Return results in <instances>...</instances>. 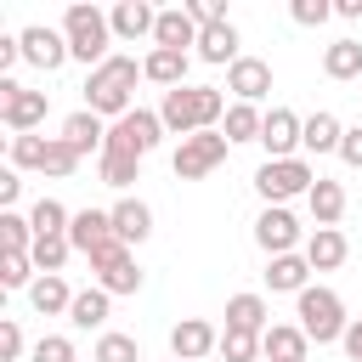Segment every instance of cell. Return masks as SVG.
<instances>
[{
	"label": "cell",
	"mask_w": 362,
	"mask_h": 362,
	"mask_svg": "<svg viewBox=\"0 0 362 362\" xmlns=\"http://www.w3.org/2000/svg\"><path fill=\"white\" fill-rule=\"evenodd\" d=\"M305 351H311V339H305L300 322H272L260 334V356L266 362H305Z\"/></svg>",
	"instance_id": "obj_19"
},
{
	"label": "cell",
	"mask_w": 362,
	"mask_h": 362,
	"mask_svg": "<svg viewBox=\"0 0 362 362\" xmlns=\"http://www.w3.org/2000/svg\"><path fill=\"white\" fill-rule=\"evenodd\" d=\"M322 74H328L334 85L362 79V40H334V45L322 51Z\"/></svg>",
	"instance_id": "obj_28"
},
{
	"label": "cell",
	"mask_w": 362,
	"mask_h": 362,
	"mask_svg": "<svg viewBox=\"0 0 362 362\" xmlns=\"http://www.w3.org/2000/svg\"><path fill=\"white\" fill-rule=\"evenodd\" d=\"M17 57H23V45H17V40H6V34H0V74H6V68H11V62H17Z\"/></svg>",
	"instance_id": "obj_48"
},
{
	"label": "cell",
	"mask_w": 362,
	"mask_h": 362,
	"mask_svg": "<svg viewBox=\"0 0 362 362\" xmlns=\"http://www.w3.org/2000/svg\"><path fill=\"white\" fill-rule=\"evenodd\" d=\"M294 317H300V328H305L311 345H334V339H345V328H351L345 300H339L334 288H322V283H311V288L294 294Z\"/></svg>",
	"instance_id": "obj_4"
},
{
	"label": "cell",
	"mask_w": 362,
	"mask_h": 362,
	"mask_svg": "<svg viewBox=\"0 0 362 362\" xmlns=\"http://www.w3.org/2000/svg\"><path fill=\"white\" fill-rule=\"evenodd\" d=\"M339 158H345L351 170H362V124H351V130H345V141H339Z\"/></svg>",
	"instance_id": "obj_45"
},
{
	"label": "cell",
	"mask_w": 362,
	"mask_h": 362,
	"mask_svg": "<svg viewBox=\"0 0 362 362\" xmlns=\"http://www.w3.org/2000/svg\"><path fill=\"white\" fill-rule=\"evenodd\" d=\"M334 17H351V23H356V17H362V0H339V6H334Z\"/></svg>",
	"instance_id": "obj_49"
},
{
	"label": "cell",
	"mask_w": 362,
	"mask_h": 362,
	"mask_svg": "<svg viewBox=\"0 0 362 362\" xmlns=\"http://www.w3.org/2000/svg\"><path fill=\"white\" fill-rule=\"evenodd\" d=\"M68 209L57 204V198H34V209H28V226H34V238H68Z\"/></svg>",
	"instance_id": "obj_32"
},
{
	"label": "cell",
	"mask_w": 362,
	"mask_h": 362,
	"mask_svg": "<svg viewBox=\"0 0 362 362\" xmlns=\"http://www.w3.org/2000/svg\"><path fill=\"white\" fill-rule=\"evenodd\" d=\"M40 153H45V136H11V147H6L11 170H40Z\"/></svg>",
	"instance_id": "obj_39"
},
{
	"label": "cell",
	"mask_w": 362,
	"mask_h": 362,
	"mask_svg": "<svg viewBox=\"0 0 362 362\" xmlns=\"http://www.w3.org/2000/svg\"><path fill=\"white\" fill-rule=\"evenodd\" d=\"M28 362H79V356H74V339H68V334H45V339L28 351Z\"/></svg>",
	"instance_id": "obj_41"
},
{
	"label": "cell",
	"mask_w": 362,
	"mask_h": 362,
	"mask_svg": "<svg viewBox=\"0 0 362 362\" xmlns=\"http://www.w3.org/2000/svg\"><path fill=\"white\" fill-rule=\"evenodd\" d=\"M17 198H23V175H17V170H11V164H6V170H0V204H6V209H11V204H17Z\"/></svg>",
	"instance_id": "obj_46"
},
{
	"label": "cell",
	"mask_w": 362,
	"mask_h": 362,
	"mask_svg": "<svg viewBox=\"0 0 362 362\" xmlns=\"http://www.w3.org/2000/svg\"><path fill=\"white\" fill-rule=\"evenodd\" d=\"M300 255H305V266H311V272H339V266H345V255H351V243H345V232H339V226H317V232L305 238V249H300Z\"/></svg>",
	"instance_id": "obj_18"
},
{
	"label": "cell",
	"mask_w": 362,
	"mask_h": 362,
	"mask_svg": "<svg viewBox=\"0 0 362 362\" xmlns=\"http://www.w3.org/2000/svg\"><path fill=\"white\" fill-rule=\"evenodd\" d=\"M288 17H294L300 28H322V23L334 17V6H328V0H294V6H288Z\"/></svg>",
	"instance_id": "obj_42"
},
{
	"label": "cell",
	"mask_w": 362,
	"mask_h": 362,
	"mask_svg": "<svg viewBox=\"0 0 362 362\" xmlns=\"http://www.w3.org/2000/svg\"><path fill=\"white\" fill-rule=\"evenodd\" d=\"M28 249H34V226H28V215L0 209V255H28Z\"/></svg>",
	"instance_id": "obj_33"
},
{
	"label": "cell",
	"mask_w": 362,
	"mask_h": 362,
	"mask_svg": "<svg viewBox=\"0 0 362 362\" xmlns=\"http://www.w3.org/2000/svg\"><path fill=\"white\" fill-rule=\"evenodd\" d=\"M28 305H34L40 317H68V305H74V288H68L62 277H34V288H28Z\"/></svg>",
	"instance_id": "obj_29"
},
{
	"label": "cell",
	"mask_w": 362,
	"mask_h": 362,
	"mask_svg": "<svg viewBox=\"0 0 362 362\" xmlns=\"http://www.w3.org/2000/svg\"><path fill=\"white\" fill-rule=\"evenodd\" d=\"M221 356H226V362H255V356H260V334L221 328Z\"/></svg>",
	"instance_id": "obj_38"
},
{
	"label": "cell",
	"mask_w": 362,
	"mask_h": 362,
	"mask_svg": "<svg viewBox=\"0 0 362 362\" xmlns=\"http://www.w3.org/2000/svg\"><path fill=\"white\" fill-rule=\"evenodd\" d=\"M226 136L221 130H198V136H187L181 147H175V158H170V170H175V181H204L215 164H226Z\"/></svg>",
	"instance_id": "obj_8"
},
{
	"label": "cell",
	"mask_w": 362,
	"mask_h": 362,
	"mask_svg": "<svg viewBox=\"0 0 362 362\" xmlns=\"http://www.w3.org/2000/svg\"><path fill=\"white\" fill-rule=\"evenodd\" d=\"M339 141H345V124L328 113V107H317L311 119H305V136H300V153H339Z\"/></svg>",
	"instance_id": "obj_23"
},
{
	"label": "cell",
	"mask_w": 362,
	"mask_h": 362,
	"mask_svg": "<svg viewBox=\"0 0 362 362\" xmlns=\"http://www.w3.org/2000/svg\"><path fill=\"white\" fill-rule=\"evenodd\" d=\"M119 232H113V209H74V221H68V243L90 260L96 249H107Z\"/></svg>",
	"instance_id": "obj_14"
},
{
	"label": "cell",
	"mask_w": 362,
	"mask_h": 362,
	"mask_svg": "<svg viewBox=\"0 0 362 362\" xmlns=\"http://www.w3.org/2000/svg\"><path fill=\"white\" fill-rule=\"evenodd\" d=\"M17 45H23V62H34V68H45V74H57L74 51H68V34L62 28H45V23H28L23 34H17Z\"/></svg>",
	"instance_id": "obj_10"
},
{
	"label": "cell",
	"mask_w": 362,
	"mask_h": 362,
	"mask_svg": "<svg viewBox=\"0 0 362 362\" xmlns=\"http://www.w3.org/2000/svg\"><path fill=\"white\" fill-rule=\"evenodd\" d=\"M107 305H113L107 288H79L74 305H68V322H74V328H102V322H107Z\"/></svg>",
	"instance_id": "obj_30"
},
{
	"label": "cell",
	"mask_w": 362,
	"mask_h": 362,
	"mask_svg": "<svg viewBox=\"0 0 362 362\" xmlns=\"http://www.w3.org/2000/svg\"><path fill=\"white\" fill-rule=\"evenodd\" d=\"M339 345H345V356H351V362H362V317H351V328H345V339H339Z\"/></svg>",
	"instance_id": "obj_47"
},
{
	"label": "cell",
	"mask_w": 362,
	"mask_h": 362,
	"mask_svg": "<svg viewBox=\"0 0 362 362\" xmlns=\"http://www.w3.org/2000/svg\"><path fill=\"white\" fill-rule=\"evenodd\" d=\"M226 90L238 96V102H260L266 90H272V62H260V57H238L232 68H226Z\"/></svg>",
	"instance_id": "obj_15"
},
{
	"label": "cell",
	"mask_w": 362,
	"mask_h": 362,
	"mask_svg": "<svg viewBox=\"0 0 362 362\" xmlns=\"http://www.w3.org/2000/svg\"><path fill=\"white\" fill-rule=\"evenodd\" d=\"M198 57L215 62V68H221V62L232 68V62L243 57V51H238V28H232V23H209V28H198Z\"/></svg>",
	"instance_id": "obj_24"
},
{
	"label": "cell",
	"mask_w": 362,
	"mask_h": 362,
	"mask_svg": "<svg viewBox=\"0 0 362 362\" xmlns=\"http://www.w3.org/2000/svg\"><path fill=\"white\" fill-rule=\"evenodd\" d=\"M305 209H311L317 226H339V215H345V187L328 181V175H317V187L305 192Z\"/></svg>",
	"instance_id": "obj_26"
},
{
	"label": "cell",
	"mask_w": 362,
	"mask_h": 362,
	"mask_svg": "<svg viewBox=\"0 0 362 362\" xmlns=\"http://www.w3.org/2000/svg\"><path fill=\"white\" fill-rule=\"evenodd\" d=\"M141 74H147L153 85H164V90H181V85H187V51H158V45H153V51L141 57Z\"/></svg>",
	"instance_id": "obj_25"
},
{
	"label": "cell",
	"mask_w": 362,
	"mask_h": 362,
	"mask_svg": "<svg viewBox=\"0 0 362 362\" xmlns=\"http://www.w3.org/2000/svg\"><path fill=\"white\" fill-rule=\"evenodd\" d=\"M226 328H238V334H266V328H272L266 294H232V300H226Z\"/></svg>",
	"instance_id": "obj_22"
},
{
	"label": "cell",
	"mask_w": 362,
	"mask_h": 362,
	"mask_svg": "<svg viewBox=\"0 0 362 362\" xmlns=\"http://www.w3.org/2000/svg\"><path fill=\"white\" fill-rule=\"evenodd\" d=\"M34 272L40 277H62V266H68V255H74V243L68 238H34Z\"/></svg>",
	"instance_id": "obj_34"
},
{
	"label": "cell",
	"mask_w": 362,
	"mask_h": 362,
	"mask_svg": "<svg viewBox=\"0 0 362 362\" xmlns=\"http://www.w3.org/2000/svg\"><path fill=\"white\" fill-rule=\"evenodd\" d=\"M158 136H164V119H158V113H147V107H130L124 119H113V124H107V153L147 158V153L158 147Z\"/></svg>",
	"instance_id": "obj_7"
},
{
	"label": "cell",
	"mask_w": 362,
	"mask_h": 362,
	"mask_svg": "<svg viewBox=\"0 0 362 362\" xmlns=\"http://www.w3.org/2000/svg\"><path fill=\"white\" fill-rule=\"evenodd\" d=\"M62 34H68V51H74V62H85V68H102L113 51V23H107V11H96V6H68L62 11Z\"/></svg>",
	"instance_id": "obj_3"
},
{
	"label": "cell",
	"mask_w": 362,
	"mask_h": 362,
	"mask_svg": "<svg viewBox=\"0 0 362 362\" xmlns=\"http://www.w3.org/2000/svg\"><path fill=\"white\" fill-rule=\"evenodd\" d=\"M260 124H266V113H260V107L232 102V107H226V119H221V136H226V141H260Z\"/></svg>",
	"instance_id": "obj_31"
},
{
	"label": "cell",
	"mask_w": 362,
	"mask_h": 362,
	"mask_svg": "<svg viewBox=\"0 0 362 362\" xmlns=\"http://www.w3.org/2000/svg\"><path fill=\"white\" fill-rule=\"evenodd\" d=\"M158 119H164V130L170 136H198V130H215L221 119H226V96L215 90V85H181V90H164V102H158Z\"/></svg>",
	"instance_id": "obj_1"
},
{
	"label": "cell",
	"mask_w": 362,
	"mask_h": 362,
	"mask_svg": "<svg viewBox=\"0 0 362 362\" xmlns=\"http://www.w3.org/2000/svg\"><path fill=\"white\" fill-rule=\"evenodd\" d=\"M311 187H317L311 158H266V164L255 170V192H260L266 204H288V198H300V192H311Z\"/></svg>",
	"instance_id": "obj_5"
},
{
	"label": "cell",
	"mask_w": 362,
	"mask_h": 362,
	"mask_svg": "<svg viewBox=\"0 0 362 362\" xmlns=\"http://www.w3.org/2000/svg\"><path fill=\"white\" fill-rule=\"evenodd\" d=\"M45 113H51V96L45 90H28L17 79H0V124L11 136H34V124H45Z\"/></svg>",
	"instance_id": "obj_6"
},
{
	"label": "cell",
	"mask_w": 362,
	"mask_h": 362,
	"mask_svg": "<svg viewBox=\"0 0 362 362\" xmlns=\"http://www.w3.org/2000/svg\"><path fill=\"white\" fill-rule=\"evenodd\" d=\"M255 243L266 249V260H272V255H294V243H300V221H294L283 204H266V209L255 215Z\"/></svg>",
	"instance_id": "obj_12"
},
{
	"label": "cell",
	"mask_w": 362,
	"mask_h": 362,
	"mask_svg": "<svg viewBox=\"0 0 362 362\" xmlns=\"http://www.w3.org/2000/svg\"><path fill=\"white\" fill-rule=\"evenodd\" d=\"M0 356H6V362H17V356H23V328H17V317H6V322H0Z\"/></svg>",
	"instance_id": "obj_44"
},
{
	"label": "cell",
	"mask_w": 362,
	"mask_h": 362,
	"mask_svg": "<svg viewBox=\"0 0 362 362\" xmlns=\"http://www.w3.org/2000/svg\"><path fill=\"white\" fill-rule=\"evenodd\" d=\"M96 175L124 192L130 181H141V158H130V153H102V158H96Z\"/></svg>",
	"instance_id": "obj_35"
},
{
	"label": "cell",
	"mask_w": 362,
	"mask_h": 362,
	"mask_svg": "<svg viewBox=\"0 0 362 362\" xmlns=\"http://www.w3.org/2000/svg\"><path fill=\"white\" fill-rule=\"evenodd\" d=\"M90 272H96V288H107V294H136L141 288V266H136V255H130L124 238H113L107 249H96Z\"/></svg>",
	"instance_id": "obj_9"
},
{
	"label": "cell",
	"mask_w": 362,
	"mask_h": 362,
	"mask_svg": "<svg viewBox=\"0 0 362 362\" xmlns=\"http://www.w3.org/2000/svg\"><path fill=\"white\" fill-rule=\"evenodd\" d=\"M90 362H141V345H136V334H102L96 339V351H90Z\"/></svg>",
	"instance_id": "obj_36"
},
{
	"label": "cell",
	"mask_w": 362,
	"mask_h": 362,
	"mask_svg": "<svg viewBox=\"0 0 362 362\" xmlns=\"http://www.w3.org/2000/svg\"><path fill=\"white\" fill-rule=\"evenodd\" d=\"M136 79H147L136 57H107L102 68L85 74V107L96 119H124L130 113V96H136Z\"/></svg>",
	"instance_id": "obj_2"
},
{
	"label": "cell",
	"mask_w": 362,
	"mask_h": 362,
	"mask_svg": "<svg viewBox=\"0 0 362 362\" xmlns=\"http://www.w3.org/2000/svg\"><path fill=\"white\" fill-rule=\"evenodd\" d=\"M209 351H221V328L204 322V317H181L170 328V356L175 362H204Z\"/></svg>",
	"instance_id": "obj_13"
},
{
	"label": "cell",
	"mask_w": 362,
	"mask_h": 362,
	"mask_svg": "<svg viewBox=\"0 0 362 362\" xmlns=\"http://www.w3.org/2000/svg\"><path fill=\"white\" fill-rule=\"evenodd\" d=\"M266 288H272V294H300V288H311L305 255H272V260H266Z\"/></svg>",
	"instance_id": "obj_21"
},
{
	"label": "cell",
	"mask_w": 362,
	"mask_h": 362,
	"mask_svg": "<svg viewBox=\"0 0 362 362\" xmlns=\"http://www.w3.org/2000/svg\"><path fill=\"white\" fill-rule=\"evenodd\" d=\"M170 362H175V356H170Z\"/></svg>",
	"instance_id": "obj_50"
},
{
	"label": "cell",
	"mask_w": 362,
	"mask_h": 362,
	"mask_svg": "<svg viewBox=\"0 0 362 362\" xmlns=\"http://www.w3.org/2000/svg\"><path fill=\"white\" fill-rule=\"evenodd\" d=\"M40 170L45 175H74L79 170V153L62 141V136H45V153H40Z\"/></svg>",
	"instance_id": "obj_37"
},
{
	"label": "cell",
	"mask_w": 362,
	"mask_h": 362,
	"mask_svg": "<svg viewBox=\"0 0 362 362\" xmlns=\"http://www.w3.org/2000/svg\"><path fill=\"white\" fill-rule=\"evenodd\" d=\"M113 232H119L124 243H147V238H153V209H147L141 198H119V204H113Z\"/></svg>",
	"instance_id": "obj_27"
},
{
	"label": "cell",
	"mask_w": 362,
	"mask_h": 362,
	"mask_svg": "<svg viewBox=\"0 0 362 362\" xmlns=\"http://www.w3.org/2000/svg\"><path fill=\"white\" fill-rule=\"evenodd\" d=\"M107 23H113V40H153V28H158V11L147 6V0H119L113 11H107Z\"/></svg>",
	"instance_id": "obj_16"
},
{
	"label": "cell",
	"mask_w": 362,
	"mask_h": 362,
	"mask_svg": "<svg viewBox=\"0 0 362 362\" xmlns=\"http://www.w3.org/2000/svg\"><path fill=\"white\" fill-rule=\"evenodd\" d=\"M300 136H305V119L294 107H266V124H260L266 158H300Z\"/></svg>",
	"instance_id": "obj_11"
},
{
	"label": "cell",
	"mask_w": 362,
	"mask_h": 362,
	"mask_svg": "<svg viewBox=\"0 0 362 362\" xmlns=\"http://www.w3.org/2000/svg\"><path fill=\"white\" fill-rule=\"evenodd\" d=\"M153 45L158 51H198V23L187 17V6H170V11H158V28H153Z\"/></svg>",
	"instance_id": "obj_20"
},
{
	"label": "cell",
	"mask_w": 362,
	"mask_h": 362,
	"mask_svg": "<svg viewBox=\"0 0 362 362\" xmlns=\"http://www.w3.org/2000/svg\"><path fill=\"white\" fill-rule=\"evenodd\" d=\"M187 17H192L198 28H209V23H226V6H221V0H187Z\"/></svg>",
	"instance_id": "obj_43"
},
{
	"label": "cell",
	"mask_w": 362,
	"mask_h": 362,
	"mask_svg": "<svg viewBox=\"0 0 362 362\" xmlns=\"http://www.w3.org/2000/svg\"><path fill=\"white\" fill-rule=\"evenodd\" d=\"M0 283L6 288H34V255H0Z\"/></svg>",
	"instance_id": "obj_40"
},
{
	"label": "cell",
	"mask_w": 362,
	"mask_h": 362,
	"mask_svg": "<svg viewBox=\"0 0 362 362\" xmlns=\"http://www.w3.org/2000/svg\"><path fill=\"white\" fill-rule=\"evenodd\" d=\"M62 141H68L79 158H85V153H96V158H102V153H107V124H102L90 107H79V113H68V119H62Z\"/></svg>",
	"instance_id": "obj_17"
}]
</instances>
